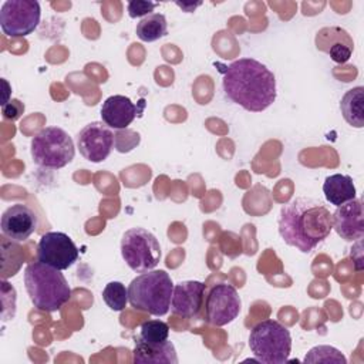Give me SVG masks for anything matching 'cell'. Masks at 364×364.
Instances as JSON below:
<instances>
[{"instance_id":"cell-9","label":"cell","mask_w":364,"mask_h":364,"mask_svg":"<svg viewBox=\"0 0 364 364\" xmlns=\"http://www.w3.org/2000/svg\"><path fill=\"white\" fill-rule=\"evenodd\" d=\"M242 300L229 283L213 284L205 297V320L216 327L232 323L240 313Z\"/></svg>"},{"instance_id":"cell-12","label":"cell","mask_w":364,"mask_h":364,"mask_svg":"<svg viewBox=\"0 0 364 364\" xmlns=\"http://www.w3.org/2000/svg\"><path fill=\"white\" fill-rule=\"evenodd\" d=\"M1 233L14 242H24L37 229V216L31 208L23 203H14L1 215Z\"/></svg>"},{"instance_id":"cell-20","label":"cell","mask_w":364,"mask_h":364,"mask_svg":"<svg viewBox=\"0 0 364 364\" xmlns=\"http://www.w3.org/2000/svg\"><path fill=\"white\" fill-rule=\"evenodd\" d=\"M168 33V23L162 13H152L145 16L136 24V36L139 40L152 43L159 40L161 37L166 36Z\"/></svg>"},{"instance_id":"cell-22","label":"cell","mask_w":364,"mask_h":364,"mask_svg":"<svg viewBox=\"0 0 364 364\" xmlns=\"http://www.w3.org/2000/svg\"><path fill=\"white\" fill-rule=\"evenodd\" d=\"M304 363H336V364H346L347 360L341 354L340 350L331 346H316L313 347L304 357Z\"/></svg>"},{"instance_id":"cell-23","label":"cell","mask_w":364,"mask_h":364,"mask_svg":"<svg viewBox=\"0 0 364 364\" xmlns=\"http://www.w3.org/2000/svg\"><path fill=\"white\" fill-rule=\"evenodd\" d=\"M169 326L162 320H148L141 324L139 337L149 343H161L168 340Z\"/></svg>"},{"instance_id":"cell-1","label":"cell","mask_w":364,"mask_h":364,"mask_svg":"<svg viewBox=\"0 0 364 364\" xmlns=\"http://www.w3.org/2000/svg\"><path fill=\"white\" fill-rule=\"evenodd\" d=\"M331 213L321 200L297 196L284 203L279 213L282 239L303 253L311 252L330 235Z\"/></svg>"},{"instance_id":"cell-24","label":"cell","mask_w":364,"mask_h":364,"mask_svg":"<svg viewBox=\"0 0 364 364\" xmlns=\"http://www.w3.org/2000/svg\"><path fill=\"white\" fill-rule=\"evenodd\" d=\"M158 4L156 3H152V1H145V0H134V1H129L128 3V14L129 17L132 18H136V17H145L148 14H152L154 9L156 7Z\"/></svg>"},{"instance_id":"cell-3","label":"cell","mask_w":364,"mask_h":364,"mask_svg":"<svg viewBox=\"0 0 364 364\" xmlns=\"http://www.w3.org/2000/svg\"><path fill=\"white\" fill-rule=\"evenodd\" d=\"M24 284L31 303L41 311H57L71 299V289L61 270L40 260L24 269Z\"/></svg>"},{"instance_id":"cell-13","label":"cell","mask_w":364,"mask_h":364,"mask_svg":"<svg viewBox=\"0 0 364 364\" xmlns=\"http://www.w3.org/2000/svg\"><path fill=\"white\" fill-rule=\"evenodd\" d=\"M205 297V284L198 280H185L173 286L171 311L183 318L198 317Z\"/></svg>"},{"instance_id":"cell-10","label":"cell","mask_w":364,"mask_h":364,"mask_svg":"<svg viewBox=\"0 0 364 364\" xmlns=\"http://www.w3.org/2000/svg\"><path fill=\"white\" fill-rule=\"evenodd\" d=\"M78 256L80 252L75 243L63 232H47L38 240L37 259L58 270L71 267Z\"/></svg>"},{"instance_id":"cell-16","label":"cell","mask_w":364,"mask_h":364,"mask_svg":"<svg viewBox=\"0 0 364 364\" xmlns=\"http://www.w3.org/2000/svg\"><path fill=\"white\" fill-rule=\"evenodd\" d=\"M138 114L136 105L125 95H111L101 107V118L105 125L114 129H125Z\"/></svg>"},{"instance_id":"cell-5","label":"cell","mask_w":364,"mask_h":364,"mask_svg":"<svg viewBox=\"0 0 364 364\" xmlns=\"http://www.w3.org/2000/svg\"><path fill=\"white\" fill-rule=\"evenodd\" d=\"M249 347L259 363L283 364L289 361L291 336L287 327L282 323L276 320H263L250 330Z\"/></svg>"},{"instance_id":"cell-8","label":"cell","mask_w":364,"mask_h":364,"mask_svg":"<svg viewBox=\"0 0 364 364\" xmlns=\"http://www.w3.org/2000/svg\"><path fill=\"white\" fill-rule=\"evenodd\" d=\"M41 17L40 3L36 0H6L0 9L1 31L11 38L31 34Z\"/></svg>"},{"instance_id":"cell-25","label":"cell","mask_w":364,"mask_h":364,"mask_svg":"<svg viewBox=\"0 0 364 364\" xmlns=\"http://www.w3.org/2000/svg\"><path fill=\"white\" fill-rule=\"evenodd\" d=\"M23 111H24V105L18 100H11V101L3 104V117L6 119L16 121L17 118H20Z\"/></svg>"},{"instance_id":"cell-18","label":"cell","mask_w":364,"mask_h":364,"mask_svg":"<svg viewBox=\"0 0 364 364\" xmlns=\"http://www.w3.org/2000/svg\"><path fill=\"white\" fill-rule=\"evenodd\" d=\"M323 192L326 199L334 206H340L354 199L357 195L351 176L343 173H334L327 176L323 183Z\"/></svg>"},{"instance_id":"cell-6","label":"cell","mask_w":364,"mask_h":364,"mask_svg":"<svg viewBox=\"0 0 364 364\" xmlns=\"http://www.w3.org/2000/svg\"><path fill=\"white\" fill-rule=\"evenodd\" d=\"M30 151L34 164L47 169L64 168L75 155L71 136L58 127L40 129L31 139Z\"/></svg>"},{"instance_id":"cell-26","label":"cell","mask_w":364,"mask_h":364,"mask_svg":"<svg viewBox=\"0 0 364 364\" xmlns=\"http://www.w3.org/2000/svg\"><path fill=\"white\" fill-rule=\"evenodd\" d=\"M176 4L182 9V10H185V11H188V13H191V11H193L198 6H200V1H198V3H181V1H176Z\"/></svg>"},{"instance_id":"cell-7","label":"cell","mask_w":364,"mask_h":364,"mask_svg":"<svg viewBox=\"0 0 364 364\" xmlns=\"http://www.w3.org/2000/svg\"><path fill=\"white\" fill-rule=\"evenodd\" d=\"M121 255L131 270L144 273L158 266L161 260V245L149 230L131 228L122 235Z\"/></svg>"},{"instance_id":"cell-11","label":"cell","mask_w":364,"mask_h":364,"mask_svg":"<svg viewBox=\"0 0 364 364\" xmlns=\"http://www.w3.org/2000/svg\"><path fill=\"white\" fill-rule=\"evenodd\" d=\"M115 135L108 125L100 121L87 124L77 135L80 154L90 162H102L114 148Z\"/></svg>"},{"instance_id":"cell-21","label":"cell","mask_w":364,"mask_h":364,"mask_svg":"<svg viewBox=\"0 0 364 364\" xmlns=\"http://www.w3.org/2000/svg\"><path fill=\"white\" fill-rule=\"evenodd\" d=\"M102 300L111 310L121 311L128 301V289L121 282H109L102 290Z\"/></svg>"},{"instance_id":"cell-17","label":"cell","mask_w":364,"mask_h":364,"mask_svg":"<svg viewBox=\"0 0 364 364\" xmlns=\"http://www.w3.org/2000/svg\"><path fill=\"white\" fill-rule=\"evenodd\" d=\"M132 360L135 364H176V350L172 341L165 340L161 343H149L139 336L135 337V346L132 351Z\"/></svg>"},{"instance_id":"cell-19","label":"cell","mask_w":364,"mask_h":364,"mask_svg":"<svg viewBox=\"0 0 364 364\" xmlns=\"http://www.w3.org/2000/svg\"><path fill=\"white\" fill-rule=\"evenodd\" d=\"M340 109L348 125L354 128L364 127V88L354 87L343 95Z\"/></svg>"},{"instance_id":"cell-14","label":"cell","mask_w":364,"mask_h":364,"mask_svg":"<svg viewBox=\"0 0 364 364\" xmlns=\"http://www.w3.org/2000/svg\"><path fill=\"white\" fill-rule=\"evenodd\" d=\"M333 229L337 235L347 240L354 242L364 235V220H363V203L361 199H351L340 206L331 215Z\"/></svg>"},{"instance_id":"cell-2","label":"cell","mask_w":364,"mask_h":364,"mask_svg":"<svg viewBox=\"0 0 364 364\" xmlns=\"http://www.w3.org/2000/svg\"><path fill=\"white\" fill-rule=\"evenodd\" d=\"M226 97L250 112H262L276 101V77L255 58H239L223 73Z\"/></svg>"},{"instance_id":"cell-15","label":"cell","mask_w":364,"mask_h":364,"mask_svg":"<svg viewBox=\"0 0 364 364\" xmlns=\"http://www.w3.org/2000/svg\"><path fill=\"white\" fill-rule=\"evenodd\" d=\"M316 47L320 51L327 53L334 63L343 64L350 60L354 50V41L344 28L330 26L318 30L316 36Z\"/></svg>"},{"instance_id":"cell-4","label":"cell","mask_w":364,"mask_h":364,"mask_svg":"<svg viewBox=\"0 0 364 364\" xmlns=\"http://www.w3.org/2000/svg\"><path fill=\"white\" fill-rule=\"evenodd\" d=\"M173 283L165 270H149L132 279L128 286V301L139 311L165 316L171 309Z\"/></svg>"}]
</instances>
